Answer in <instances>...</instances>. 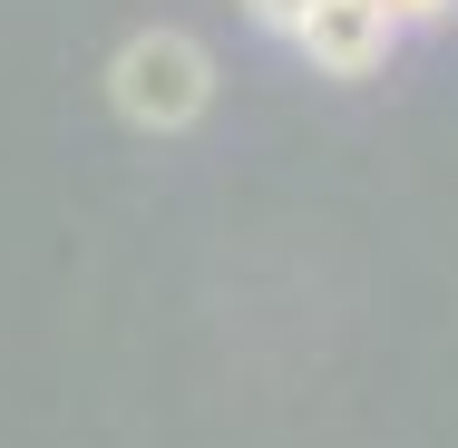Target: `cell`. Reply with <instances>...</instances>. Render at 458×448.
Instances as JSON below:
<instances>
[{"mask_svg": "<svg viewBox=\"0 0 458 448\" xmlns=\"http://www.w3.org/2000/svg\"><path fill=\"white\" fill-rule=\"evenodd\" d=\"M107 107L137 127V137H185L205 107H215V49L195 30H127L117 59H107Z\"/></svg>", "mask_w": 458, "mask_h": 448, "instance_id": "obj_1", "label": "cell"}, {"mask_svg": "<svg viewBox=\"0 0 458 448\" xmlns=\"http://www.w3.org/2000/svg\"><path fill=\"white\" fill-rule=\"evenodd\" d=\"M390 20L370 10V0H312L302 10V30H293V49L312 59V79H370L380 59H390Z\"/></svg>", "mask_w": 458, "mask_h": 448, "instance_id": "obj_2", "label": "cell"}, {"mask_svg": "<svg viewBox=\"0 0 458 448\" xmlns=\"http://www.w3.org/2000/svg\"><path fill=\"white\" fill-rule=\"evenodd\" d=\"M370 10H380L390 30H439V20H449L458 0H370Z\"/></svg>", "mask_w": 458, "mask_h": 448, "instance_id": "obj_3", "label": "cell"}, {"mask_svg": "<svg viewBox=\"0 0 458 448\" xmlns=\"http://www.w3.org/2000/svg\"><path fill=\"white\" fill-rule=\"evenodd\" d=\"M302 10H312V0H244V20H254V30H274V39L302 30Z\"/></svg>", "mask_w": 458, "mask_h": 448, "instance_id": "obj_4", "label": "cell"}]
</instances>
